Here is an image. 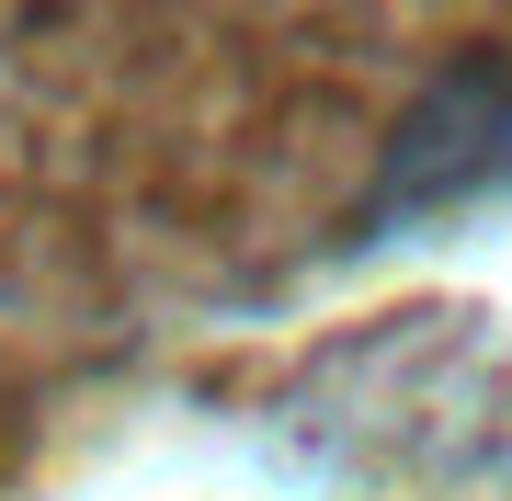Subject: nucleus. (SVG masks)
<instances>
[{
	"mask_svg": "<svg viewBox=\"0 0 512 501\" xmlns=\"http://www.w3.org/2000/svg\"><path fill=\"white\" fill-rule=\"evenodd\" d=\"M478 205H512V46H478L421 92L376 149L365 183V240H410V228L478 217Z\"/></svg>",
	"mask_w": 512,
	"mask_h": 501,
	"instance_id": "obj_1",
	"label": "nucleus"
}]
</instances>
